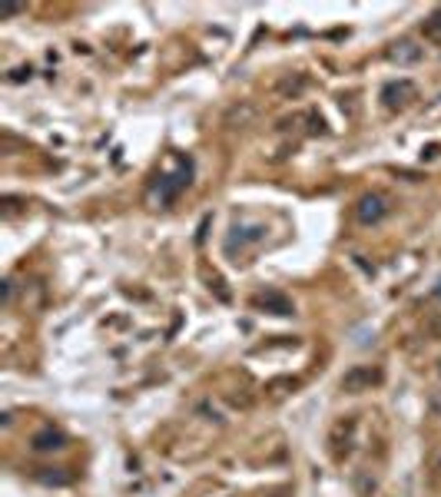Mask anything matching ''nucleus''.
<instances>
[{
  "instance_id": "obj_7",
  "label": "nucleus",
  "mask_w": 441,
  "mask_h": 497,
  "mask_svg": "<svg viewBox=\"0 0 441 497\" xmlns=\"http://www.w3.org/2000/svg\"><path fill=\"white\" fill-rule=\"evenodd\" d=\"M63 444H67V437L60 431H53V428H44V431H37L31 437V448L33 451H60Z\"/></svg>"
},
{
  "instance_id": "obj_2",
  "label": "nucleus",
  "mask_w": 441,
  "mask_h": 497,
  "mask_svg": "<svg viewBox=\"0 0 441 497\" xmlns=\"http://www.w3.org/2000/svg\"><path fill=\"white\" fill-rule=\"evenodd\" d=\"M381 381V372L379 368H368V365H358V368H352V372H345V378H342V392H368L372 385H379Z\"/></svg>"
},
{
  "instance_id": "obj_10",
  "label": "nucleus",
  "mask_w": 441,
  "mask_h": 497,
  "mask_svg": "<svg viewBox=\"0 0 441 497\" xmlns=\"http://www.w3.org/2000/svg\"><path fill=\"white\" fill-rule=\"evenodd\" d=\"M31 76H33L31 67H17L14 73H10V83H24V80H31Z\"/></svg>"
},
{
  "instance_id": "obj_16",
  "label": "nucleus",
  "mask_w": 441,
  "mask_h": 497,
  "mask_svg": "<svg viewBox=\"0 0 441 497\" xmlns=\"http://www.w3.org/2000/svg\"><path fill=\"white\" fill-rule=\"evenodd\" d=\"M438 471H441V464H438Z\"/></svg>"
},
{
  "instance_id": "obj_9",
  "label": "nucleus",
  "mask_w": 441,
  "mask_h": 497,
  "mask_svg": "<svg viewBox=\"0 0 441 497\" xmlns=\"http://www.w3.org/2000/svg\"><path fill=\"white\" fill-rule=\"evenodd\" d=\"M422 30H425V37H428V40H435V44H441V7H438V10H435L431 17H428V20H425V27H422Z\"/></svg>"
},
{
  "instance_id": "obj_14",
  "label": "nucleus",
  "mask_w": 441,
  "mask_h": 497,
  "mask_svg": "<svg viewBox=\"0 0 441 497\" xmlns=\"http://www.w3.org/2000/svg\"><path fill=\"white\" fill-rule=\"evenodd\" d=\"M431 299H435V302H441V279L435 282V288H431Z\"/></svg>"
},
{
  "instance_id": "obj_1",
  "label": "nucleus",
  "mask_w": 441,
  "mask_h": 497,
  "mask_svg": "<svg viewBox=\"0 0 441 497\" xmlns=\"http://www.w3.org/2000/svg\"><path fill=\"white\" fill-rule=\"evenodd\" d=\"M193 182V159H180V173H173V176H159V182H156V199L163 202V206H169L173 199L183 193L186 186Z\"/></svg>"
},
{
  "instance_id": "obj_12",
  "label": "nucleus",
  "mask_w": 441,
  "mask_h": 497,
  "mask_svg": "<svg viewBox=\"0 0 441 497\" xmlns=\"http://www.w3.org/2000/svg\"><path fill=\"white\" fill-rule=\"evenodd\" d=\"M14 299V282H3V305H10Z\"/></svg>"
},
{
  "instance_id": "obj_13",
  "label": "nucleus",
  "mask_w": 441,
  "mask_h": 497,
  "mask_svg": "<svg viewBox=\"0 0 441 497\" xmlns=\"http://www.w3.org/2000/svg\"><path fill=\"white\" fill-rule=\"evenodd\" d=\"M431 411H435V415H441V394H431Z\"/></svg>"
},
{
  "instance_id": "obj_11",
  "label": "nucleus",
  "mask_w": 441,
  "mask_h": 497,
  "mask_svg": "<svg viewBox=\"0 0 441 497\" xmlns=\"http://www.w3.org/2000/svg\"><path fill=\"white\" fill-rule=\"evenodd\" d=\"M24 14V3H0V17H17Z\"/></svg>"
},
{
  "instance_id": "obj_6",
  "label": "nucleus",
  "mask_w": 441,
  "mask_h": 497,
  "mask_svg": "<svg viewBox=\"0 0 441 497\" xmlns=\"http://www.w3.org/2000/svg\"><path fill=\"white\" fill-rule=\"evenodd\" d=\"M256 305H262V308H269L273 315H295V305H292L282 292H266V295H259Z\"/></svg>"
},
{
  "instance_id": "obj_15",
  "label": "nucleus",
  "mask_w": 441,
  "mask_h": 497,
  "mask_svg": "<svg viewBox=\"0 0 441 497\" xmlns=\"http://www.w3.org/2000/svg\"><path fill=\"white\" fill-rule=\"evenodd\" d=\"M438 375H441V362H438Z\"/></svg>"
},
{
  "instance_id": "obj_8",
  "label": "nucleus",
  "mask_w": 441,
  "mask_h": 497,
  "mask_svg": "<svg viewBox=\"0 0 441 497\" xmlns=\"http://www.w3.org/2000/svg\"><path fill=\"white\" fill-rule=\"evenodd\" d=\"M388 60L401 63V67H408V63H418V60H422V46L411 44V40H401V44H395L392 50H388Z\"/></svg>"
},
{
  "instance_id": "obj_3",
  "label": "nucleus",
  "mask_w": 441,
  "mask_h": 497,
  "mask_svg": "<svg viewBox=\"0 0 441 497\" xmlns=\"http://www.w3.org/2000/svg\"><path fill=\"white\" fill-rule=\"evenodd\" d=\"M385 212H388V206H385V199L375 196V193H372V196H362L358 199V206H355V216H358L362 226H375V223H381Z\"/></svg>"
},
{
  "instance_id": "obj_5",
  "label": "nucleus",
  "mask_w": 441,
  "mask_h": 497,
  "mask_svg": "<svg viewBox=\"0 0 441 497\" xmlns=\"http://www.w3.org/2000/svg\"><path fill=\"white\" fill-rule=\"evenodd\" d=\"M381 100H385L388 110L405 106L408 100H415V83H411V80H395V83H388V87L381 90Z\"/></svg>"
},
{
  "instance_id": "obj_4",
  "label": "nucleus",
  "mask_w": 441,
  "mask_h": 497,
  "mask_svg": "<svg viewBox=\"0 0 441 497\" xmlns=\"http://www.w3.org/2000/svg\"><path fill=\"white\" fill-rule=\"evenodd\" d=\"M262 239H266V226H232V232L226 236V249L236 252V245L245 249V245H256Z\"/></svg>"
}]
</instances>
